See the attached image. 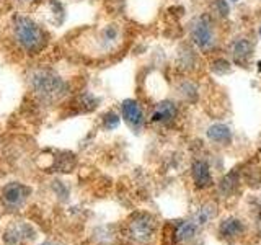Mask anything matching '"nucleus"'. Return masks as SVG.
Instances as JSON below:
<instances>
[{
  "mask_svg": "<svg viewBox=\"0 0 261 245\" xmlns=\"http://www.w3.org/2000/svg\"><path fill=\"white\" fill-rule=\"evenodd\" d=\"M214 8H216V12L220 16H227L228 15V5H227L225 0H216V2H214Z\"/></svg>",
  "mask_w": 261,
  "mask_h": 245,
  "instance_id": "obj_20",
  "label": "nucleus"
},
{
  "mask_svg": "<svg viewBox=\"0 0 261 245\" xmlns=\"http://www.w3.org/2000/svg\"><path fill=\"white\" fill-rule=\"evenodd\" d=\"M216 214H217V206H216V204H212V203H207V204H204V206H201L198 211H196L194 214L191 216V219L199 227H204L216 217Z\"/></svg>",
  "mask_w": 261,
  "mask_h": 245,
  "instance_id": "obj_14",
  "label": "nucleus"
},
{
  "mask_svg": "<svg viewBox=\"0 0 261 245\" xmlns=\"http://www.w3.org/2000/svg\"><path fill=\"white\" fill-rule=\"evenodd\" d=\"M103 122H105V128L106 129H116L118 126H119V122H121V119H119V116L116 113H108V114H105V119H103Z\"/></svg>",
  "mask_w": 261,
  "mask_h": 245,
  "instance_id": "obj_18",
  "label": "nucleus"
},
{
  "mask_svg": "<svg viewBox=\"0 0 261 245\" xmlns=\"http://www.w3.org/2000/svg\"><path fill=\"white\" fill-rule=\"evenodd\" d=\"M201 231V227L194 223L193 219H186V220H181L173 231V239L176 242H191L198 232Z\"/></svg>",
  "mask_w": 261,
  "mask_h": 245,
  "instance_id": "obj_11",
  "label": "nucleus"
},
{
  "mask_svg": "<svg viewBox=\"0 0 261 245\" xmlns=\"http://www.w3.org/2000/svg\"><path fill=\"white\" fill-rule=\"evenodd\" d=\"M121 113H122V119L126 121V125L139 133V131L142 129L144 122H145V118H144V111L141 108V105H139L136 100H124L121 105Z\"/></svg>",
  "mask_w": 261,
  "mask_h": 245,
  "instance_id": "obj_6",
  "label": "nucleus"
},
{
  "mask_svg": "<svg viewBox=\"0 0 261 245\" xmlns=\"http://www.w3.org/2000/svg\"><path fill=\"white\" fill-rule=\"evenodd\" d=\"M13 31L16 41L28 53H39L46 44L43 30L28 16H16L13 21Z\"/></svg>",
  "mask_w": 261,
  "mask_h": 245,
  "instance_id": "obj_2",
  "label": "nucleus"
},
{
  "mask_svg": "<svg viewBox=\"0 0 261 245\" xmlns=\"http://www.w3.org/2000/svg\"><path fill=\"white\" fill-rule=\"evenodd\" d=\"M178 114L176 105L173 102H160L157 105V108L152 113V121L153 122H160V125H167V122H171Z\"/></svg>",
  "mask_w": 261,
  "mask_h": 245,
  "instance_id": "obj_10",
  "label": "nucleus"
},
{
  "mask_svg": "<svg viewBox=\"0 0 261 245\" xmlns=\"http://www.w3.org/2000/svg\"><path fill=\"white\" fill-rule=\"evenodd\" d=\"M41 245H57V243H53V242H46V243H41Z\"/></svg>",
  "mask_w": 261,
  "mask_h": 245,
  "instance_id": "obj_21",
  "label": "nucleus"
},
{
  "mask_svg": "<svg viewBox=\"0 0 261 245\" xmlns=\"http://www.w3.org/2000/svg\"><path fill=\"white\" fill-rule=\"evenodd\" d=\"M101 44L103 47H110L113 44L118 43L119 39V28L116 24H108V27H105V30L101 31Z\"/></svg>",
  "mask_w": 261,
  "mask_h": 245,
  "instance_id": "obj_15",
  "label": "nucleus"
},
{
  "mask_svg": "<svg viewBox=\"0 0 261 245\" xmlns=\"http://www.w3.org/2000/svg\"><path fill=\"white\" fill-rule=\"evenodd\" d=\"M230 53H232L233 59L237 62L243 64V62H247L248 57L251 56L253 46H251V43L247 38H237L232 43V46H230Z\"/></svg>",
  "mask_w": 261,
  "mask_h": 245,
  "instance_id": "obj_13",
  "label": "nucleus"
},
{
  "mask_svg": "<svg viewBox=\"0 0 261 245\" xmlns=\"http://www.w3.org/2000/svg\"><path fill=\"white\" fill-rule=\"evenodd\" d=\"M207 139L216 144H230L233 134L232 129L227 125H222V122H216V125H211L206 131Z\"/></svg>",
  "mask_w": 261,
  "mask_h": 245,
  "instance_id": "obj_12",
  "label": "nucleus"
},
{
  "mask_svg": "<svg viewBox=\"0 0 261 245\" xmlns=\"http://www.w3.org/2000/svg\"><path fill=\"white\" fill-rule=\"evenodd\" d=\"M232 2H237V0H232Z\"/></svg>",
  "mask_w": 261,
  "mask_h": 245,
  "instance_id": "obj_23",
  "label": "nucleus"
},
{
  "mask_svg": "<svg viewBox=\"0 0 261 245\" xmlns=\"http://www.w3.org/2000/svg\"><path fill=\"white\" fill-rule=\"evenodd\" d=\"M153 234H155V220L150 214L141 212V214H136L129 220L127 235L133 242L145 245L153 239Z\"/></svg>",
  "mask_w": 261,
  "mask_h": 245,
  "instance_id": "obj_3",
  "label": "nucleus"
},
{
  "mask_svg": "<svg viewBox=\"0 0 261 245\" xmlns=\"http://www.w3.org/2000/svg\"><path fill=\"white\" fill-rule=\"evenodd\" d=\"M28 194H30V190L27 186L13 182V183H8L4 188L2 200H4V204L8 209H18L23 206L24 203H27Z\"/></svg>",
  "mask_w": 261,
  "mask_h": 245,
  "instance_id": "obj_5",
  "label": "nucleus"
},
{
  "mask_svg": "<svg viewBox=\"0 0 261 245\" xmlns=\"http://www.w3.org/2000/svg\"><path fill=\"white\" fill-rule=\"evenodd\" d=\"M245 232H247V226H245V223L240 217H235V216L225 217L222 223L219 224V235L227 240L239 239V237L245 235Z\"/></svg>",
  "mask_w": 261,
  "mask_h": 245,
  "instance_id": "obj_7",
  "label": "nucleus"
},
{
  "mask_svg": "<svg viewBox=\"0 0 261 245\" xmlns=\"http://www.w3.org/2000/svg\"><path fill=\"white\" fill-rule=\"evenodd\" d=\"M237 183H239V178L235 177V174H230V175H227L224 178V182L220 183V191H222L224 194H228V193H232L235 188H237Z\"/></svg>",
  "mask_w": 261,
  "mask_h": 245,
  "instance_id": "obj_16",
  "label": "nucleus"
},
{
  "mask_svg": "<svg viewBox=\"0 0 261 245\" xmlns=\"http://www.w3.org/2000/svg\"><path fill=\"white\" fill-rule=\"evenodd\" d=\"M191 178L194 185L198 188H207L212 183V177H211V168L207 165V162L204 160H194L191 165Z\"/></svg>",
  "mask_w": 261,
  "mask_h": 245,
  "instance_id": "obj_8",
  "label": "nucleus"
},
{
  "mask_svg": "<svg viewBox=\"0 0 261 245\" xmlns=\"http://www.w3.org/2000/svg\"><path fill=\"white\" fill-rule=\"evenodd\" d=\"M211 69H212V72L219 74V76H224V74L230 72V62L225 59H216V61H212Z\"/></svg>",
  "mask_w": 261,
  "mask_h": 245,
  "instance_id": "obj_17",
  "label": "nucleus"
},
{
  "mask_svg": "<svg viewBox=\"0 0 261 245\" xmlns=\"http://www.w3.org/2000/svg\"><path fill=\"white\" fill-rule=\"evenodd\" d=\"M259 35H261V28H259Z\"/></svg>",
  "mask_w": 261,
  "mask_h": 245,
  "instance_id": "obj_22",
  "label": "nucleus"
},
{
  "mask_svg": "<svg viewBox=\"0 0 261 245\" xmlns=\"http://www.w3.org/2000/svg\"><path fill=\"white\" fill-rule=\"evenodd\" d=\"M179 92H181L186 98H191V96H196V92H198V90H196V87L191 84V82L185 80L181 87H179Z\"/></svg>",
  "mask_w": 261,
  "mask_h": 245,
  "instance_id": "obj_19",
  "label": "nucleus"
},
{
  "mask_svg": "<svg viewBox=\"0 0 261 245\" xmlns=\"http://www.w3.org/2000/svg\"><path fill=\"white\" fill-rule=\"evenodd\" d=\"M30 82L35 93L44 102H56L67 92V84L57 74L47 69L35 70L31 74Z\"/></svg>",
  "mask_w": 261,
  "mask_h": 245,
  "instance_id": "obj_1",
  "label": "nucleus"
},
{
  "mask_svg": "<svg viewBox=\"0 0 261 245\" xmlns=\"http://www.w3.org/2000/svg\"><path fill=\"white\" fill-rule=\"evenodd\" d=\"M191 39L193 43L198 46L202 51H207L212 46H214V30H212L211 21L202 16V18H196L194 23L191 24Z\"/></svg>",
  "mask_w": 261,
  "mask_h": 245,
  "instance_id": "obj_4",
  "label": "nucleus"
},
{
  "mask_svg": "<svg viewBox=\"0 0 261 245\" xmlns=\"http://www.w3.org/2000/svg\"><path fill=\"white\" fill-rule=\"evenodd\" d=\"M31 227L28 224H13L8 227V231L5 232L4 235V240L8 243V245H20V243H24L28 242L31 235Z\"/></svg>",
  "mask_w": 261,
  "mask_h": 245,
  "instance_id": "obj_9",
  "label": "nucleus"
}]
</instances>
